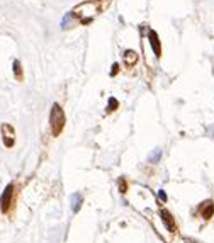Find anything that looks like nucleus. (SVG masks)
I'll return each mask as SVG.
<instances>
[{
  "label": "nucleus",
  "instance_id": "nucleus-1",
  "mask_svg": "<svg viewBox=\"0 0 214 243\" xmlns=\"http://www.w3.org/2000/svg\"><path fill=\"white\" fill-rule=\"evenodd\" d=\"M49 121H51V133H53V136H58L59 133L63 131V128H65V121H67V119H65V112H63V109L58 106V104H53Z\"/></svg>",
  "mask_w": 214,
  "mask_h": 243
},
{
  "label": "nucleus",
  "instance_id": "nucleus-2",
  "mask_svg": "<svg viewBox=\"0 0 214 243\" xmlns=\"http://www.w3.org/2000/svg\"><path fill=\"white\" fill-rule=\"evenodd\" d=\"M12 194H14V185L9 184L7 187H5V191H4V194H2V197H0V209H2V213H7L9 207H10Z\"/></svg>",
  "mask_w": 214,
  "mask_h": 243
},
{
  "label": "nucleus",
  "instance_id": "nucleus-3",
  "mask_svg": "<svg viewBox=\"0 0 214 243\" xmlns=\"http://www.w3.org/2000/svg\"><path fill=\"white\" fill-rule=\"evenodd\" d=\"M2 131H4V145L7 148L14 146V129L9 124H4L2 126Z\"/></svg>",
  "mask_w": 214,
  "mask_h": 243
},
{
  "label": "nucleus",
  "instance_id": "nucleus-4",
  "mask_svg": "<svg viewBox=\"0 0 214 243\" xmlns=\"http://www.w3.org/2000/svg\"><path fill=\"white\" fill-rule=\"evenodd\" d=\"M160 216H162L163 223H165V226L170 230V231H175V230H177V226H175V221H174V218H172V214H170L166 209H162V211H160Z\"/></svg>",
  "mask_w": 214,
  "mask_h": 243
},
{
  "label": "nucleus",
  "instance_id": "nucleus-5",
  "mask_svg": "<svg viewBox=\"0 0 214 243\" xmlns=\"http://www.w3.org/2000/svg\"><path fill=\"white\" fill-rule=\"evenodd\" d=\"M201 214H202L204 219L212 218V214H214V204H212V201H206V202H202V206H201Z\"/></svg>",
  "mask_w": 214,
  "mask_h": 243
},
{
  "label": "nucleus",
  "instance_id": "nucleus-6",
  "mask_svg": "<svg viewBox=\"0 0 214 243\" xmlns=\"http://www.w3.org/2000/svg\"><path fill=\"white\" fill-rule=\"evenodd\" d=\"M150 43H151V48L155 51L156 56L162 55V46H160V41H158V34L155 31H150Z\"/></svg>",
  "mask_w": 214,
  "mask_h": 243
},
{
  "label": "nucleus",
  "instance_id": "nucleus-7",
  "mask_svg": "<svg viewBox=\"0 0 214 243\" xmlns=\"http://www.w3.org/2000/svg\"><path fill=\"white\" fill-rule=\"evenodd\" d=\"M136 61H138V53L133 51V49H128V51L124 53V63L128 66H133Z\"/></svg>",
  "mask_w": 214,
  "mask_h": 243
},
{
  "label": "nucleus",
  "instance_id": "nucleus-8",
  "mask_svg": "<svg viewBox=\"0 0 214 243\" xmlns=\"http://www.w3.org/2000/svg\"><path fill=\"white\" fill-rule=\"evenodd\" d=\"M82 206V195L80 194H73V213H78Z\"/></svg>",
  "mask_w": 214,
  "mask_h": 243
},
{
  "label": "nucleus",
  "instance_id": "nucleus-9",
  "mask_svg": "<svg viewBox=\"0 0 214 243\" xmlns=\"http://www.w3.org/2000/svg\"><path fill=\"white\" fill-rule=\"evenodd\" d=\"M14 73H15V77L17 78H22V70H21V63L15 60L14 61Z\"/></svg>",
  "mask_w": 214,
  "mask_h": 243
},
{
  "label": "nucleus",
  "instance_id": "nucleus-10",
  "mask_svg": "<svg viewBox=\"0 0 214 243\" xmlns=\"http://www.w3.org/2000/svg\"><path fill=\"white\" fill-rule=\"evenodd\" d=\"M117 100L114 99V97H111V99H109V106H107V110H109V112H112V110H116L117 109Z\"/></svg>",
  "mask_w": 214,
  "mask_h": 243
},
{
  "label": "nucleus",
  "instance_id": "nucleus-11",
  "mask_svg": "<svg viewBox=\"0 0 214 243\" xmlns=\"http://www.w3.org/2000/svg\"><path fill=\"white\" fill-rule=\"evenodd\" d=\"M126 189H128V184H126V180H124V179H119V191L124 194Z\"/></svg>",
  "mask_w": 214,
  "mask_h": 243
},
{
  "label": "nucleus",
  "instance_id": "nucleus-12",
  "mask_svg": "<svg viewBox=\"0 0 214 243\" xmlns=\"http://www.w3.org/2000/svg\"><path fill=\"white\" fill-rule=\"evenodd\" d=\"M160 156H162V150H156V151H155V155H153L151 158H150V162H153V163H155V162H158V158H160Z\"/></svg>",
  "mask_w": 214,
  "mask_h": 243
},
{
  "label": "nucleus",
  "instance_id": "nucleus-13",
  "mask_svg": "<svg viewBox=\"0 0 214 243\" xmlns=\"http://www.w3.org/2000/svg\"><path fill=\"white\" fill-rule=\"evenodd\" d=\"M117 71H119V65H117V63H114V65H112V70H111V75L114 77V75L117 73Z\"/></svg>",
  "mask_w": 214,
  "mask_h": 243
},
{
  "label": "nucleus",
  "instance_id": "nucleus-14",
  "mask_svg": "<svg viewBox=\"0 0 214 243\" xmlns=\"http://www.w3.org/2000/svg\"><path fill=\"white\" fill-rule=\"evenodd\" d=\"M158 197L162 199V201H166V194H165V191H158Z\"/></svg>",
  "mask_w": 214,
  "mask_h": 243
}]
</instances>
